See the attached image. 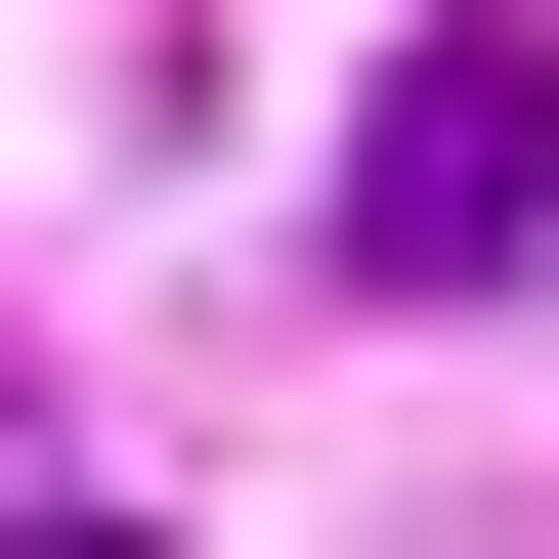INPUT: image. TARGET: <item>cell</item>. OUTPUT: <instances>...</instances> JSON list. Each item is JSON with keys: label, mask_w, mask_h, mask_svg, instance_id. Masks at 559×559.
I'll return each instance as SVG.
<instances>
[{"label": "cell", "mask_w": 559, "mask_h": 559, "mask_svg": "<svg viewBox=\"0 0 559 559\" xmlns=\"http://www.w3.org/2000/svg\"><path fill=\"white\" fill-rule=\"evenodd\" d=\"M516 259H559V44L430 0V44L345 86V301H516Z\"/></svg>", "instance_id": "6da1fadb"}]
</instances>
